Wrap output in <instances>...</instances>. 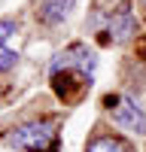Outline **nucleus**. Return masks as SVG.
Masks as SVG:
<instances>
[{"label":"nucleus","mask_w":146,"mask_h":152,"mask_svg":"<svg viewBox=\"0 0 146 152\" xmlns=\"http://www.w3.org/2000/svg\"><path fill=\"white\" fill-rule=\"evenodd\" d=\"M15 61H18V55L12 52V49H6V43H0V70H12L15 67Z\"/></svg>","instance_id":"0eeeda50"},{"label":"nucleus","mask_w":146,"mask_h":152,"mask_svg":"<svg viewBox=\"0 0 146 152\" xmlns=\"http://www.w3.org/2000/svg\"><path fill=\"white\" fill-rule=\"evenodd\" d=\"M94 52L91 49H85V46H70V49H64L61 55H55V61L49 64V73L52 76H58L61 70H73V73H85V76H91V70H94Z\"/></svg>","instance_id":"7ed1b4c3"},{"label":"nucleus","mask_w":146,"mask_h":152,"mask_svg":"<svg viewBox=\"0 0 146 152\" xmlns=\"http://www.w3.org/2000/svg\"><path fill=\"white\" fill-rule=\"evenodd\" d=\"M73 3H76V0H43L40 3V21L49 24V28H55V24H61L70 15Z\"/></svg>","instance_id":"39448f33"},{"label":"nucleus","mask_w":146,"mask_h":152,"mask_svg":"<svg viewBox=\"0 0 146 152\" xmlns=\"http://www.w3.org/2000/svg\"><path fill=\"white\" fill-rule=\"evenodd\" d=\"M15 31H18V24L12 21V18H0V43H6Z\"/></svg>","instance_id":"6e6552de"},{"label":"nucleus","mask_w":146,"mask_h":152,"mask_svg":"<svg viewBox=\"0 0 146 152\" xmlns=\"http://www.w3.org/2000/svg\"><path fill=\"white\" fill-rule=\"evenodd\" d=\"M134 28H137V21H134L131 6H122L119 12H113V18H110V37H113L116 43H125L134 34Z\"/></svg>","instance_id":"20e7f679"},{"label":"nucleus","mask_w":146,"mask_h":152,"mask_svg":"<svg viewBox=\"0 0 146 152\" xmlns=\"http://www.w3.org/2000/svg\"><path fill=\"white\" fill-rule=\"evenodd\" d=\"M6 146L15 152H58V131L49 122H28L6 134Z\"/></svg>","instance_id":"f257e3e1"},{"label":"nucleus","mask_w":146,"mask_h":152,"mask_svg":"<svg viewBox=\"0 0 146 152\" xmlns=\"http://www.w3.org/2000/svg\"><path fill=\"white\" fill-rule=\"evenodd\" d=\"M88 152H128V149L113 137H97V140L88 143Z\"/></svg>","instance_id":"423d86ee"},{"label":"nucleus","mask_w":146,"mask_h":152,"mask_svg":"<svg viewBox=\"0 0 146 152\" xmlns=\"http://www.w3.org/2000/svg\"><path fill=\"white\" fill-rule=\"evenodd\" d=\"M107 104H110V116H113V122L119 128L134 131V134H146V113L134 104L131 97L116 94V97H110Z\"/></svg>","instance_id":"f03ea898"}]
</instances>
